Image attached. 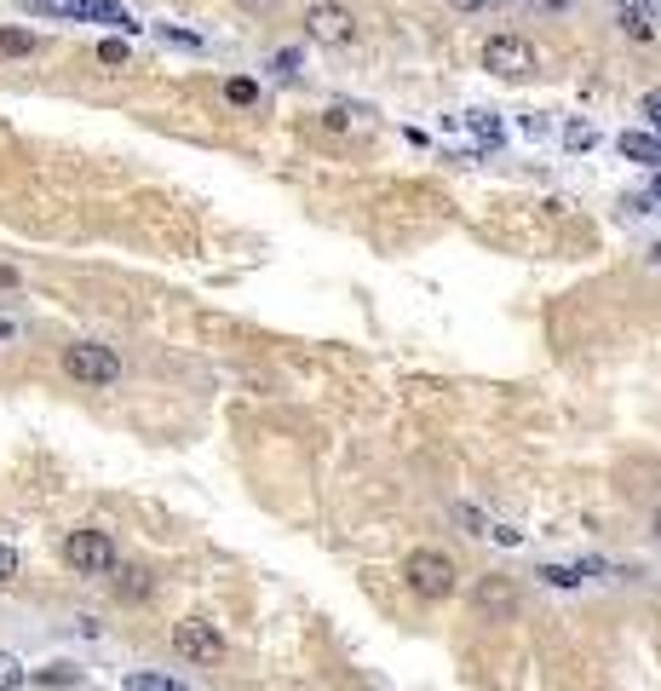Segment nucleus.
<instances>
[{"label": "nucleus", "instance_id": "1", "mask_svg": "<svg viewBox=\"0 0 661 691\" xmlns=\"http://www.w3.org/2000/svg\"><path fill=\"white\" fill-rule=\"evenodd\" d=\"M403 583H408V594H420V599H449L454 594V560L449 553H438V548H415L403 560Z\"/></svg>", "mask_w": 661, "mask_h": 691}, {"label": "nucleus", "instance_id": "2", "mask_svg": "<svg viewBox=\"0 0 661 691\" xmlns=\"http://www.w3.org/2000/svg\"><path fill=\"white\" fill-rule=\"evenodd\" d=\"M63 375L81 387H109V381H121V358L98 341H76V346H63Z\"/></svg>", "mask_w": 661, "mask_h": 691}, {"label": "nucleus", "instance_id": "3", "mask_svg": "<svg viewBox=\"0 0 661 691\" xmlns=\"http://www.w3.org/2000/svg\"><path fill=\"white\" fill-rule=\"evenodd\" d=\"M63 565L81 576H116V542L104 530H70L63 537Z\"/></svg>", "mask_w": 661, "mask_h": 691}, {"label": "nucleus", "instance_id": "4", "mask_svg": "<svg viewBox=\"0 0 661 691\" xmlns=\"http://www.w3.org/2000/svg\"><path fill=\"white\" fill-rule=\"evenodd\" d=\"M305 35L316 41V47H351L357 18H351V7H339V0H316V7L305 12Z\"/></svg>", "mask_w": 661, "mask_h": 691}, {"label": "nucleus", "instance_id": "5", "mask_svg": "<svg viewBox=\"0 0 661 691\" xmlns=\"http://www.w3.org/2000/svg\"><path fill=\"white\" fill-rule=\"evenodd\" d=\"M484 64L500 76V81H523V76H535V47L523 35H489V47H484Z\"/></svg>", "mask_w": 661, "mask_h": 691}, {"label": "nucleus", "instance_id": "6", "mask_svg": "<svg viewBox=\"0 0 661 691\" xmlns=\"http://www.w3.org/2000/svg\"><path fill=\"white\" fill-rule=\"evenodd\" d=\"M173 652L185 657V663H201V668H213L219 657H224V640H219V629L213 622H201V617H185L173 629Z\"/></svg>", "mask_w": 661, "mask_h": 691}, {"label": "nucleus", "instance_id": "7", "mask_svg": "<svg viewBox=\"0 0 661 691\" xmlns=\"http://www.w3.org/2000/svg\"><path fill=\"white\" fill-rule=\"evenodd\" d=\"M472 606L484 611L489 622H512L518 617V588L507 583V576H484V583L472 588Z\"/></svg>", "mask_w": 661, "mask_h": 691}, {"label": "nucleus", "instance_id": "8", "mask_svg": "<svg viewBox=\"0 0 661 691\" xmlns=\"http://www.w3.org/2000/svg\"><path fill=\"white\" fill-rule=\"evenodd\" d=\"M615 145H622V156H627V162L661 168V139H656V133H622V139H615Z\"/></svg>", "mask_w": 661, "mask_h": 691}, {"label": "nucleus", "instance_id": "9", "mask_svg": "<svg viewBox=\"0 0 661 691\" xmlns=\"http://www.w3.org/2000/svg\"><path fill=\"white\" fill-rule=\"evenodd\" d=\"M150 588H155V583H150L144 565H121V576H116V594H121V599H132V606H139V599H150Z\"/></svg>", "mask_w": 661, "mask_h": 691}, {"label": "nucleus", "instance_id": "10", "mask_svg": "<svg viewBox=\"0 0 661 691\" xmlns=\"http://www.w3.org/2000/svg\"><path fill=\"white\" fill-rule=\"evenodd\" d=\"M449 519L461 525L466 537H489V530H495V525H489V513H477L472 502H454V507H449Z\"/></svg>", "mask_w": 661, "mask_h": 691}, {"label": "nucleus", "instance_id": "11", "mask_svg": "<svg viewBox=\"0 0 661 691\" xmlns=\"http://www.w3.org/2000/svg\"><path fill=\"white\" fill-rule=\"evenodd\" d=\"M581 576H587L581 565H541V583H546V588H576Z\"/></svg>", "mask_w": 661, "mask_h": 691}, {"label": "nucleus", "instance_id": "12", "mask_svg": "<svg viewBox=\"0 0 661 691\" xmlns=\"http://www.w3.org/2000/svg\"><path fill=\"white\" fill-rule=\"evenodd\" d=\"M40 47V35H30V30H0V53H35Z\"/></svg>", "mask_w": 661, "mask_h": 691}, {"label": "nucleus", "instance_id": "13", "mask_svg": "<svg viewBox=\"0 0 661 691\" xmlns=\"http://www.w3.org/2000/svg\"><path fill=\"white\" fill-rule=\"evenodd\" d=\"M127 691H185V686L167 675H127Z\"/></svg>", "mask_w": 661, "mask_h": 691}, {"label": "nucleus", "instance_id": "14", "mask_svg": "<svg viewBox=\"0 0 661 691\" xmlns=\"http://www.w3.org/2000/svg\"><path fill=\"white\" fill-rule=\"evenodd\" d=\"M18 686H24V663L12 652H0V691H18Z\"/></svg>", "mask_w": 661, "mask_h": 691}, {"label": "nucleus", "instance_id": "15", "mask_svg": "<svg viewBox=\"0 0 661 691\" xmlns=\"http://www.w3.org/2000/svg\"><path fill=\"white\" fill-rule=\"evenodd\" d=\"M224 99H231V104H254V99H259V81H247V76L224 81Z\"/></svg>", "mask_w": 661, "mask_h": 691}, {"label": "nucleus", "instance_id": "16", "mask_svg": "<svg viewBox=\"0 0 661 691\" xmlns=\"http://www.w3.org/2000/svg\"><path fill=\"white\" fill-rule=\"evenodd\" d=\"M466 122H472V133H477L484 145H500V139H507V133H500V122H495V116H484V110H477V116H466Z\"/></svg>", "mask_w": 661, "mask_h": 691}, {"label": "nucleus", "instance_id": "17", "mask_svg": "<svg viewBox=\"0 0 661 691\" xmlns=\"http://www.w3.org/2000/svg\"><path fill=\"white\" fill-rule=\"evenodd\" d=\"M592 139H599V133H592L587 122H569V127H564V145H569V150H592Z\"/></svg>", "mask_w": 661, "mask_h": 691}, {"label": "nucleus", "instance_id": "18", "mask_svg": "<svg viewBox=\"0 0 661 691\" xmlns=\"http://www.w3.org/2000/svg\"><path fill=\"white\" fill-rule=\"evenodd\" d=\"M35 680H40V686H70L76 668H70V663H53V668H35Z\"/></svg>", "mask_w": 661, "mask_h": 691}, {"label": "nucleus", "instance_id": "19", "mask_svg": "<svg viewBox=\"0 0 661 691\" xmlns=\"http://www.w3.org/2000/svg\"><path fill=\"white\" fill-rule=\"evenodd\" d=\"M98 64H116V70H121V64H127V41H98Z\"/></svg>", "mask_w": 661, "mask_h": 691}, {"label": "nucleus", "instance_id": "20", "mask_svg": "<svg viewBox=\"0 0 661 691\" xmlns=\"http://www.w3.org/2000/svg\"><path fill=\"white\" fill-rule=\"evenodd\" d=\"M638 110H645V116H650V127H661V87H650V93L638 99Z\"/></svg>", "mask_w": 661, "mask_h": 691}, {"label": "nucleus", "instance_id": "21", "mask_svg": "<svg viewBox=\"0 0 661 691\" xmlns=\"http://www.w3.org/2000/svg\"><path fill=\"white\" fill-rule=\"evenodd\" d=\"M12 576H18V553L0 542V583H12Z\"/></svg>", "mask_w": 661, "mask_h": 691}, {"label": "nucleus", "instance_id": "22", "mask_svg": "<svg viewBox=\"0 0 661 691\" xmlns=\"http://www.w3.org/2000/svg\"><path fill=\"white\" fill-rule=\"evenodd\" d=\"M155 35H162V41H173V47H201V41H196V35H185V30H167V24H162V30H155Z\"/></svg>", "mask_w": 661, "mask_h": 691}, {"label": "nucleus", "instance_id": "23", "mask_svg": "<svg viewBox=\"0 0 661 691\" xmlns=\"http://www.w3.org/2000/svg\"><path fill=\"white\" fill-rule=\"evenodd\" d=\"M300 70V53H277V76H293Z\"/></svg>", "mask_w": 661, "mask_h": 691}, {"label": "nucleus", "instance_id": "24", "mask_svg": "<svg viewBox=\"0 0 661 691\" xmlns=\"http://www.w3.org/2000/svg\"><path fill=\"white\" fill-rule=\"evenodd\" d=\"M236 7H242V12H270L277 0H236Z\"/></svg>", "mask_w": 661, "mask_h": 691}, {"label": "nucleus", "instance_id": "25", "mask_svg": "<svg viewBox=\"0 0 661 691\" xmlns=\"http://www.w3.org/2000/svg\"><path fill=\"white\" fill-rule=\"evenodd\" d=\"M449 7H461V12H477V7H495V0H449Z\"/></svg>", "mask_w": 661, "mask_h": 691}, {"label": "nucleus", "instance_id": "26", "mask_svg": "<svg viewBox=\"0 0 661 691\" xmlns=\"http://www.w3.org/2000/svg\"><path fill=\"white\" fill-rule=\"evenodd\" d=\"M30 7H40V12H63V0H30Z\"/></svg>", "mask_w": 661, "mask_h": 691}, {"label": "nucleus", "instance_id": "27", "mask_svg": "<svg viewBox=\"0 0 661 691\" xmlns=\"http://www.w3.org/2000/svg\"><path fill=\"white\" fill-rule=\"evenodd\" d=\"M645 7H650V0H622V12H638V18H645Z\"/></svg>", "mask_w": 661, "mask_h": 691}, {"label": "nucleus", "instance_id": "28", "mask_svg": "<svg viewBox=\"0 0 661 691\" xmlns=\"http://www.w3.org/2000/svg\"><path fill=\"white\" fill-rule=\"evenodd\" d=\"M650 203H661V168H656V185H650Z\"/></svg>", "mask_w": 661, "mask_h": 691}, {"label": "nucleus", "instance_id": "29", "mask_svg": "<svg viewBox=\"0 0 661 691\" xmlns=\"http://www.w3.org/2000/svg\"><path fill=\"white\" fill-rule=\"evenodd\" d=\"M656 542H661V513H656Z\"/></svg>", "mask_w": 661, "mask_h": 691}, {"label": "nucleus", "instance_id": "30", "mask_svg": "<svg viewBox=\"0 0 661 691\" xmlns=\"http://www.w3.org/2000/svg\"><path fill=\"white\" fill-rule=\"evenodd\" d=\"M656 260H661V242H656Z\"/></svg>", "mask_w": 661, "mask_h": 691}]
</instances>
